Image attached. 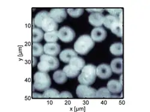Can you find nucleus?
I'll use <instances>...</instances> for the list:
<instances>
[{"mask_svg": "<svg viewBox=\"0 0 150 112\" xmlns=\"http://www.w3.org/2000/svg\"><path fill=\"white\" fill-rule=\"evenodd\" d=\"M95 42L88 35H81L74 44V50L77 54L85 55L94 47Z\"/></svg>", "mask_w": 150, "mask_h": 112, "instance_id": "nucleus-1", "label": "nucleus"}, {"mask_svg": "<svg viewBox=\"0 0 150 112\" xmlns=\"http://www.w3.org/2000/svg\"><path fill=\"white\" fill-rule=\"evenodd\" d=\"M103 24L117 37H122V15L120 18L110 15H106L104 17Z\"/></svg>", "mask_w": 150, "mask_h": 112, "instance_id": "nucleus-2", "label": "nucleus"}, {"mask_svg": "<svg viewBox=\"0 0 150 112\" xmlns=\"http://www.w3.org/2000/svg\"><path fill=\"white\" fill-rule=\"evenodd\" d=\"M96 67L93 64L85 66L82 69V73L78 76V81L82 85H91L96 80Z\"/></svg>", "mask_w": 150, "mask_h": 112, "instance_id": "nucleus-3", "label": "nucleus"}, {"mask_svg": "<svg viewBox=\"0 0 150 112\" xmlns=\"http://www.w3.org/2000/svg\"><path fill=\"white\" fill-rule=\"evenodd\" d=\"M40 62L37 64V68L41 72L47 73L59 67V61L55 56L43 54L40 56Z\"/></svg>", "mask_w": 150, "mask_h": 112, "instance_id": "nucleus-4", "label": "nucleus"}, {"mask_svg": "<svg viewBox=\"0 0 150 112\" xmlns=\"http://www.w3.org/2000/svg\"><path fill=\"white\" fill-rule=\"evenodd\" d=\"M34 87L39 91H45L51 85V79L47 73L37 72L34 75Z\"/></svg>", "mask_w": 150, "mask_h": 112, "instance_id": "nucleus-5", "label": "nucleus"}, {"mask_svg": "<svg viewBox=\"0 0 150 112\" xmlns=\"http://www.w3.org/2000/svg\"><path fill=\"white\" fill-rule=\"evenodd\" d=\"M76 36L74 30L69 27L64 26L61 27L58 31L59 39L64 43H70L72 42Z\"/></svg>", "mask_w": 150, "mask_h": 112, "instance_id": "nucleus-6", "label": "nucleus"}, {"mask_svg": "<svg viewBox=\"0 0 150 112\" xmlns=\"http://www.w3.org/2000/svg\"><path fill=\"white\" fill-rule=\"evenodd\" d=\"M96 89L88 85H80L76 88V95L80 98H95Z\"/></svg>", "mask_w": 150, "mask_h": 112, "instance_id": "nucleus-7", "label": "nucleus"}, {"mask_svg": "<svg viewBox=\"0 0 150 112\" xmlns=\"http://www.w3.org/2000/svg\"><path fill=\"white\" fill-rule=\"evenodd\" d=\"M96 74L97 76L99 78L102 79H107L111 77L112 71L110 66L106 64H102L97 67Z\"/></svg>", "mask_w": 150, "mask_h": 112, "instance_id": "nucleus-8", "label": "nucleus"}, {"mask_svg": "<svg viewBox=\"0 0 150 112\" xmlns=\"http://www.w3.org/2000/svg\"><path fill=\"white\" fill-rule=\"evenodd\" d=\"M49 13L50 16L57 23H61L67 18V12L65 8H53Z\"/></svg>", "mask_w": 150, "mask_h": 112, "instance_id": "nucleus-9", "label": "nucleus"}, {"mask_svg": "<svg viewBox=\"0 0 150 112\" xmlns=\"http://www.w3.org/2000/svg\"><path fill=\"white\" fill-rule=\"evenodd\" d=\"M91 39L94 42H102L107 37L106 31L102 27H97L94 28L91 32Z\"/></svg>", "mask_w": 150, "mask_h": 112, "instance_id": "nucleus-10", "label": "nucleus"}, {"mask_svg": "<svg viewBox=\"0 0 150 112\" xmlns=\"http://www.w3.org/2000/svg\"><path fill=\"white\" fill-rule=\"evenodd\" d=\"M58 23L51 17L46 18L42 22V28L46 32L57 31Z\"/></svg>", "mask_w": 150, "mask_h": 112, "instance_id": "nucleus-11", "label": "nucleus"}, {"mask_svg": "<svg viewBox=\"0 0 150 112\" xmlns=\"http://www.w3.org/2000/svg\"><path fill=\"white\" fill-rule=\"evenodd\" d=\"M44 52L49 56H56L61 51L60 46L57 43H47L45 44Z\"/></svg>", "mask_w": 150, "mask_h": 112, "instance_id": "nucleus-12", "label": "nucleus"}, {"mask_svg": "<svg viewBox=\"0 0 150 112\" xmlns=\"http://www.w3.org/2000/svg\"><path fill=\"white\" fill-rule=\"evenodd\" d=\"M76 56H78V54L71 49H64L59 54L60 60L65 63H69L71 58Z\"/></svg>", "mask_w": 150, "mask_h": 112, "instance_id": "nucleus-13", "label": "nucleus"}, {"mask_svg": "<svg viewBox=\"0 0 150 112\" xmlns=\"http://www.w3.org/2000/svg\"><path fill=\"white\" fill-rule=\"evenodd\" d=\"M105 16L102 13H91L88 18V20L91 25L96 27H100L103 23Z\"/></svg>", "mask_w": 150, "mask_h": 112, "instance_id": "nucleus-14", "label": "nucleus"}, {"mask_svg": "<svg viewBox=\"0 0 150 112\" xmlns=\"http://www.w3.org/2000/svg\"><path fill=\"white\" fill-rule=\"evenodd\" d=\"M107 88L112 94H119L122 91V85L120 81L112 79L108 82Z\"/></svg>", "mask_w": 150, "mask_h": 112, "instance_id": "nucleus-15", "label": "nucleus"}, {"mask_svg": "<svg viewBox=\"0 0 150 112\" xmlns=\"http://www.w3.org/2000/svg\"><path fill=\"white\" fill-rule=\"evenodd\" d=\"M69 65L74 70L81 71L85 65V61L83 58L79 56H76L70 60Z\"/></svg>", "mask_w": 150, "mask_h": 112, "instance_id": "nucleus-16", "label": "nucleus"}, {"mask_svg": "<svg viewBox=\"0 0 150 112\" xmlns=\"http://www.w3.org/2000/svg\"><path fill=\"white\" fill-rule=\"evenodd\" d=\"M110 68L112 71L116 74H121L123 72V59L117 58L111 61Z\"/></svg>", "mask_w": 150, "mask_h": 112, "instance_id": "nucleus-17", "label": "nucleus"}, {"mask_svg": "<svg viewBox=\"0 0 150 112\" xmlns=\"http://www.w3.org/2000/svg\"><path fill=\"white\" fill-rule=\"evenodd\" d=\"M47 17H51L50 16L49 12L45 10L41 11L36 15V16L34 18L33 22L37 28H42V23L43 20Z\"/></svg>", "mask_w": 150, "mask_h": 112, "instance_id": "nucleus-18", "label": "nucleus"}, {"mask_svg": "<svg viewBox=\"0 0 150 112\" xmlns=\"http://www.w3.org/2000/svg\"><path fill=\"white\" fill-rule=\"evenodd\" d=\"M53 79L54 81L58 84H63L67 80V77L65 73L61 70L54 72L53 74Z\"/></svg>", "mask_w": 150, "mask_h": 112, "instance_id": "nucleus-19", "label": "nucleus"}, {"mask_svg": "<svg viewBox=\"0 0 150 112\" xmlns=\"http://www.w3.org/2000/svg\"><path fill=\"white\" fill-rule=\"evenodd\" d=\"M110 52L115 56H121L123 54V44L118 42L112 44L110 47Z\"/></svg>", "mask_w": 150, "mask_h": 112, "instance_id": "nucleus-20", "label": "nucleus"}, {"mask_svg": "<svg viewBox=\"0 0 150 112\" xmlns=\"http://www.w3.org/2000/svg\"><path fill=\"white\" fill-rule=\"evenodd\" d=\"M44 38L43 31L39 28H33L32 30V41L33 43L41 42Z\"/></svg>", "mask_w": 150, "mask_h": 112, "instance_id": "nucleus-21", "label": "nucleus"}, {"mask_svg": "<svg viewBox=\"0 0 150 112\" xmlns=\"http://www.w3.org/2000/svg\"><path fill=\"white\" fill-rule=\"evenodd\" d=\"M44 53V47L39 43H33L32 45V54L33 56H41Z\"/></svg>", "mask_w": 150, "mask_h": 112, "instance_id": "nucleus-22", "label": "nucleus"}, {"mask_svg": "<svg viewBox=\"0 0 150 112\" xmlns=\"http://www.w3.org/2000/svg\"><path fill=\"white\" fill-rule=\"evenodd\" d=\"M45 40L47 43H56L58 39V31H55L52 32H46L44 34Z\"/></svg>", "mask_w": 150, "mask_h": 112, "instance_id": "nucleus-23", "label": "nucleus"}, {"mask_svg": "<svg viewBox=\"0 0 150 112\" xmlns=\"http://www.w3.org/2000/svg\"><path fill=\"white\" fill-rule=\"evenodd\" d=\"M62 71H63L65 73L67 77H70V78H74V77H77L79 75V73H80V71H76V70H74V69H73L70 66V65L66 66L63 68V70H62Z\"/></svg>", "mask_w": 150, "mask_h": 112, "instance_id": "nucleus-24", "label": "nucleus"}, {"mask_svg": "<svg viewBox=\"0 0 150 112\" xmlns=\"http://www.w3.org/2000/svg\"><path fill=\"white\" fill-rule=\"evenodd\" d=\"M96 98H110L112 97L111 92L106 88H101L96 91Z\"/></svg>", "mask_w": 150, "mask_h": 112, "instance_id": "nucleus-25", "label": "nucleus"}, {"mask_svg": "<svg viewBox=\"0 0 150 112\" xmlns=\"http://www.w3.org/2000/svg\"><path fill=\"white\" fill-rule=\"evenodd\" d=\"M59 92L53 88H49L46 90L43 94V98H59Z\"/></svg>", "mask_w": 150, "mask_h": 112, "instance_id": "nucleus-26", "label": "nucleus"}, {"mask_svg": "<svg viewBox=\"0 0 150 112\" xmlns=\"http://www.w3.org/2000/svg\"><path fill=\"white\" fill-rule=\"evenodd\" d=\"M83 8H69L67 9V13L71 17L78 18L83 14Z\"/></svg>", "mask_w": 150, "mask_h": 112, "instance_id": "nucleus-27", "label": "nucleus"}, {"mask_svg": "<svg viewBox=\"0 0 150 112\" xmlns=\"http://www.w3.org/2000/svg\"><path fill=\"white\" fill-rule=\"evenodd\" d=\"M106 10L110 14V15H112L117 18H120L121 15H122V10L121 8L107 9Z\"/></svg>", "mask_w": 150, "mask_h": 112, "instance_id": "nucleus-28", "label": "nucleus"}, {"mask_svg": "<svg viewBox=\"0 0 150 112\" xmlns=\"http://www.w3.org/2000/svg\"><path fill=\"white\" fill-rule=\"evenodd\" d=\"M86 11L90 13H102L105 10L102 8H87Z\"/></svg>", "mask_w": 150, "mask_h": 112, "instance_id": "nucleus-29", "label": "nucleus"}, {"mask_svg": "<svg viewBox=\"0 0 150 112\" xmlns=\"http://www.w3.org/2000/svg\"><path fill=\"white\" fill-rule=\"evenodd\" d=\"M59 98H73L72 94L68 91H63L59 94Z\"/></svg>", "mask_w": 150, "mask_h": 112, "instance_id": "nucleus-30", "label": "nucleus"}, {"mask_svg": "<svg viewBox=\"0 0 150 112\" xmlns=\"http://www.w3.org/2000/svg\"><path fill=\"white\" fill-rule=\"evenodd\" d=\"M33 98H43V94H39L37 93H33Z\"/></svg>", "mask_w": 150, "mask_h": 112, "instance_id": "nucleus-31", "label": "nucleus"}, {"mask_svg": "<svg viewBox=\"0 0 150 112\" xmlns=\"http://www.w3.org/2000/svg\"><path fill=\"white\" fill-rule=\"evenodd\" d=\"M33 67H34L36 64V63H37V60L36 59H35L34 56L33 57Z\"/></svg>", "mask_w": 150, "mask_h": 112, "instance_id": "nucleus-32", "label": "nucleus"}]
</instances>
